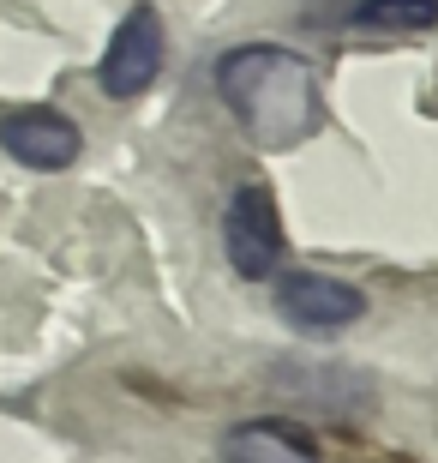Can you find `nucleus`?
I'll list each match as a JSON object with an SVG mask.
<instances>
[{"instance_id":"nucleus-2","label":"nucleus","mask_w":438,"mask_h":463,"mask_svg":"<svg viewBox=\"0 0 438 463\" xmlns=\"http://www.w3.org/2000/svg\"><path fill=\"white\" fill-rule=\"evenodd\" d=\"M222 247H228L235 277H247V283H265L283 265V217H276V199L265 181L235 187L228 217H222Z\"/></svg>"},{"instance_id":"nucleus-5","label":"nucleus","mask_w":438,"mask_h":463,"mask_svg":"<svg viewBox=\"0 0 438 463\" xmlns=\"http://www.w3.org/2000/svg\"><path fill=\"white\" fill-rule=\"evenodd\" d=\"M85 133H79V120H67L61 109H13V115H0V151L18 156L24 169H67L72 156H79Z\"/></svg>"},{"instance_id":"nucleus-1","label":"nucleus","mask_w":438,"mask_h":463,"mask_svg":"<svg viewBox=\"0 0 438 463\" xmlns=\"http://www.w3.org/2000/svg\"><path fill=\"white\" fill-rule=\"evenodd\" d=\"M217 97L258 151H294L324 127V85L283 43H240L217 61Z\"/></svg>"},{"instance_id":"nucleus-4","label":"nucleus","mask_w":438,"mask_h":463,"mask_svg":"<svg viewBox=\"0 0 438 463\" xmlns=\"http://www.w3.org/2000/svg\"><path fill=\"white\" fill-rule=\"evenodd\" d=\"M276 313H283V326H294V331H342L367 313V295L354 289V283H342V277L294 271L283 289H276Z\"/></svg>"},{"instance_id":"nucleus-7","label":"nucleus","mask_w":438,"mask_h":463,"mask_svg":"<svg viewBox=\"0 0 438 463\" xmlns=\"http://www.w3.org/2000/svg\"><path fill=\"white\" fill-rule=\"evenodd\" d=\"M360 31H390V36H415L438 24V0H360L354 6Z\"/></svg>"},{"instance_id":"nucleus-6","label":"nucleus","mask_w":438,"mask_h":463,"mask_svg":"<svg viewBox=\"0 0 438 463\" xmlns=\"http://www.w3.org/2000/svg\"><path fill=\"white\" fill-rule=\"evenodd\" d=\"M222 463H319L294 421H235L222 433Z\"/></svg>"},{"instance_id":"nucleus-3","label":"nucleus","mask_w":438,"mask_h":463,"mask_svg":"<svg viewBox=\"0 0 438 463\" xmlns=\"http://www.w3.org/2000/svg\"><path fill=\"white\" fill-rule=\"evenodd\" d=\"M163 18H156V6H133V13L115 24V36H108V49H102V67H97V85L115 97V103H126V97H144V90L156 85V72H163Z\"/></svg>"}]
</instances>
